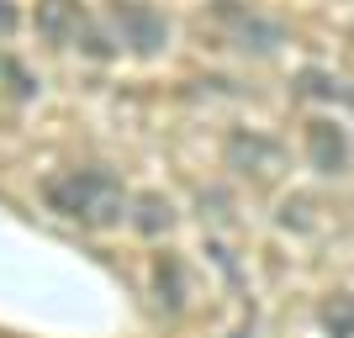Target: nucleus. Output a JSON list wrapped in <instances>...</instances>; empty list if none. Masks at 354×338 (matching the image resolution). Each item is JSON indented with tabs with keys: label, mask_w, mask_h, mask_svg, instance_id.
Masks as SVG:
<instances>
[{
	"label": "nucleus",
	"mask_w": 354,
	"mask_h": 338,
	"mask_svg": "<svg viewBox=\"0 0 354 338\" xmlns=\"http://www.w3.org/2000/svg\"><path fill=\"white\" fill-rule=\"evenodd\" d=\"M212 16H217V27L227 32L243 53H275V48L286 43L281 21H270V16L249 11V6H238V0H217V6H212Z\"/></svg>",
	"instance_id": "nucleus-2"
},
{
	"label": "nucleus",
	"mask_w": 354,
	"mask_h": 338,
	"mask_svg": "<svg viewBox=\"0 0 354 338\" xmlns=\"http://www.w3.org/2000/svg\"><path fill=\"white\" fill-rule=\"evenodd\" d=\"M227 164L233 169H243V175H270L275 164H281V148L270 143V138H254V133H233L227 138Z\"/></svg>",
	"instance_id": "nucleus-6"
},
{
	"label": "nucleus",
	"mask_w": 354,
	"mask_h": 338,
	"mask_svg": "<svg viewBox=\"0 0 354 338\" xmlns=\"http://www.w3.org/2000/svg\"><path fill=\"white\" fill-rule=\"evenodd\" d=\"M307 159L317 175H344L349 169V138H344L339 122H328V117L307 122Z\"/></svg>",
	"instance_id": "nucleus-4"
},
{
	"label": "nucleus",
	"mask_w": 354,
	"mask_h": 338,
	"mask_svg": "<svg viewBox=\"0 0 354 338\" xmlns=\"http://www.w3.org/2000/svg\"><path fill=\"white\" fill-rule=\"evenodd\" d=\"M323 323L333 338H354V296L339 291V296H328L323 301Z\"/></svg>",
	"instance_id": "nucleus-9"
},
{
	"label": "nucleus",
	"mask_w": 354,
	"mask_h": 338,
	"mask_svg": "<svg viewBox=\"0 0 354 338\" xmlns=\"http://www.w3.org/2000/svg\"><path fill=\"white\" fill-rule=\"evenodd\" d=\"M32 27H37V37H48V43H74L80 27H85V11H80V0H37Z\"/></svg>",
	"instance_id": "nucleus-5"
},
{
	"label": "nucleus",
	"mask_w": 354,
	"mask_h": 338,
	"mask_svg": "<svg viewBox=\"0 0 354 338\" xmlns=\"http://www.w3.org/2000/svg\"><path fill=\"white\" fill-rule=\"evenodd\" d=\"M111 16H117V27H122V43L133 48V53H143V59H153L169 43V21L153 6H143V0H117Z\"/></svg>",
	"instance_id": "nucleus-3"
},
{
	"label": "nucleus",
	"mask_w": 354,
	"mask_h": 338,
	"mask_svg": "<svg viewBox=\"0 0 354 338\" xmlns=\"http://www.w3.org/2000/svg\"><path fill=\"white\" fill-rule=\"evenodd\" d=\"M153 291H159V301L169 312L185 307V270H180L175 254H159V265H153Z\"/></svg>",
	"instance_id": "nucleus-8"
},
{
	"label": "nucleus",
	"mask_w": 354,
	"mask_h": 338,
	"mask_svg": "<svg viewBox=\"0 0 354 338\" xmlns=\"http://www.w3.org/2000/svg\"><path fill=\"white\" fill-rule=\"evenodd\" d=\"M0 69H6V79H11V90H16V95H32V74L21 69L16 59H0Z\"/></svg>",
	"instance_id": "nucleus-12"
},
{
	"label": "nucleus",
	"mask_w": 354,
	"mask_h": 338,
	"mask_svg": "<svg viewBox=\"0 0 354 338\" xmlns=\"http://www.w3.org/2000/svg\"><path fill=\"white\" fill-rule=\"evenodd\" d=\"M169 222H175V206L164 201L159 191H143V196H138V201H133V227H138V233L159 238L164 227H169Z\"/></svg>",
	"instance_id": "nucleus-7"
},
{
	"label": "nucleus",
	"mask_w": 354,
	"mask_h": 338,
	"mask_svg": "<svg viewBox=\"0 0 354 338\" xmlns=\"http://www.w3.org/2000/svg\"><path fill=\"white\" fill-rule=\"evenodd\" d=\"M16 27V11H11V0H0V32H11Z\"/></svg>",
	"instance_id": "nucleus-13"
},
{
	"label": "nucleus",
	"mask_w": 354,
	"mask_h": 338,
	"mask_svg": "<svg viewBox=\"0 0 354 338\" xmlns=\"http://www.w3.org/2000/svg\"><path fill=\"white\" fill-rule=\"evenodd\" d=\"M301 95H317V101H333V95H344V85L333 79V74H323V69H307V74H301Z\"/></svg>",
	"instance_id": "nucleus-10"
},
{
	"label": "nucleus",
	"mask_w": 354,
	"mask_h": 338,
	"mask_svg": "<svg viewBox=\"0 0 354 338\" xmlns=\"http://www.w3.org/2000/svg\"><path fill=\"white\" fill-rule=\"evenodd\" d=\"M80 48H85L90 59H111V43H106L95 27H80Z\"/></svg>",
	"instance_id": "nucleus-11"
},
{
	"label": "nucleus",
	"mask_w": 354,
	"mask_h": 338,
	"mask_svg": "<svg viewBox=\"0 0 354 338\" xmlns=\"http://www.w3.org/2000/svg\"><path fill=\"white\" fill-rule=\"evenodd\" d=\"M48 206L59 217H74L85 227H117L127 217V196H122V180L111 169H69V175H53L43 185Z\"/></svg>",
	"instance_id": "nucleus-1"
}]
</instances>
